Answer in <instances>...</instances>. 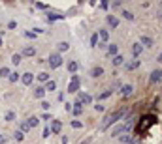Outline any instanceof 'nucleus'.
<instances>
[{
    "label": "nucleus",
    "mask_w": 162,
    "mask_h": 144,
    "mask_svg": "<svg viewBox=\"0 0 162 144\" xmlns=\"http://www.w3.org/2000/svg\"><path fill=\"white\" fill-rule=\"evenodd\" d=\"M36 54V49L34 47H25L23 49V56H34Z\"/></svg>",
    "instance_id": "obj_13"
},
{
    "label": "nucleus",
    "mask_w": 162,
    "mask_h": 144,
    "mask_svg": "<svg viewBox=\"0 0 162 144\" xmlns=\"http://www.w3.org/2000/svg\"><path fill=\"white\" fill-rule=\"evenodd\" d=\"M8 142V137L6 135H0V144H6Z\"/></svg>",
    "instance_id": "obj_40"
},
{
    "label": "nucleus",
    "mask_w": 162,
    "mask_h": 144,
    "mask_svg": "<svg viewBox=\"0 0 162 144\" xmlns=\"http://www.w3.org/2000/svg\"><path fill=\"white\" fill-rule=\"evenodd\" d=\"M38 79L42 81V82H47V81H49V75H47V73H40V75H38Z\"/></svg>",
    "instance_id": "obj_32"
},
{
    "label": "nucleus",
    "mask_w": 162,
    "mask_h": 144,
    "mask_svg": "<svg viewBox=\"0 0 162 144\" xmlns=\"http://www.w3.org/2000/svg\"><path fill=\"white\" fill-rule=\"evenodd\" d=\"M77 90H79V77L72 75V81H70V84H68V92L70 94H75Z\"/></svg>",
    "instance_id": "obj_4"
},
{
    "label": "nucleus",
    "mask_w": 162,
    "mask_h": 144,
    "mask_svg": "<svg viewBox=\"0 0 162 144\" xmlns=\"http://www.w3.org/2000/svg\"><path fill=\"white\" fill-rule=\"evenodd\" d=\"M59 19H64V15H59V13H49V21H59Z\"/></svg>",
    "instance_id": "obj_28"
},
{
    "label": "nucleus",
    "mask_w": 162,
    "mask_h": 144,
    "mask_svg": "<svg viewBox=\"0 0 162 144\" xmlns=\"http://www.w3.org/2000/svg\"><path fill=\"white\" fill-rule=\"evenodd\" d=\"M27 122H28V125H30V127H36V125H38V122H40V120H38V118H36V116H32V118H28V120H27Z\"/></svg>",
    "instance_id": "obj_22"
},
{
    "label": "nucleus",
    "mask_w": 162,
    "mask_h": 144,
    "mask_svg": "<svg viewBox=\"0 0 162 144\" xmlns=\"http://www.w3.org/2000/svg\"><path fill=\"white\" fill-rule=\"evenodd\" d=\"M30 129V125H28V122H21V127H19V131L21 133H27Z\"/></svg>",
    "instance_id": "obj_24"
},
{
    "label": "nucleus",
    "mask_w": 162,
    "mask_h": 144,
    "mask_svg": "<svg viewBox=\"0 0 162 144\" xmlns=\"http://www.w3.org/2000/svg\"><path fill=\"white\" fill-rule=\"evenodd\" d=\"M60 64H62V56H60V54H51V56H49V66H51L53 69L59 68Z\"/></svg>",
    "instance_id": "obj_6"
},
{
    "label": "nucleus",
    "mask_w": 162,
    "mask_h": 144,
    "mask_svg": "<svg viewBox=\"0 0 162 144\" xmlns=\"http://www.w3.org/2000/svg\"><path fill=\"white\" fill-rule=\"evenodd\" d=\"M25 36H27V38H36V34H34V32H27Z\"/></svg>",
    "instance_id": "obj_44"
},
{
    "label": "nucleus",
    "mask_w": 162,
    "mask_h": 144,
    "mask_svg": "<svg viewBox=\"0 0 162 144\" xmlns=\"http://www.w3.org/2000/svg\"><path fill=\"white\" fill-rule=\"evenodd\" d=\"M70 49V43H66V41H60L59 43V51L60 53H64V51H68Z\"/></svg>",
    "instance_id": "obj_19"
},
{
    "label": "nucleus",
    "mask_w": 162,
    "mask_h": 144,
    "mask_svg": "<svg viewBox=\"0 0 162 144\" xmlns=\"http://www.w3.org/2000/svg\"><path fill=\"white\" fill-rule=\"evenodd\" d=\"M49 135H51V131H49V127H45V129H43V135H42V137H45V138H47Z\"/></svg>",
    "instance_id": "obj_39"
},
{
    "label": "nucleus",
    "mask_w": 162,
    "mask_h": 144,
    "mask_svg": "<svg viewBox=\"0 0 162 144\" xmlns=\"http://www.w3.org/2000/svg\"><path fill=\"white\" fill-rule=\"evenodd\" d=\"M25 138V133H21V131H15V140H23Z\"/></svg>",
    "instance_id": "obj_34"
},
{
    "label": "nucleus",
    "mask_w": 162,
    "mask_h": 144,
    "mask_svg": "<svg viewBox=\"0 0 162 144\" xmlns=\"http://www.w3.org/2000/svg\"><path fill=\"white\" fill-rule=\"evenodd\" d=\"M158 62H162V54H160V56H158Z\"/></svg>",
    "instance_id": "obj_46"
},
{
    "label": "nucleus",
    "mask_w": 162,
    "mask_h": 144,
    "mask_svg": "<svg viewBox=\"0 0 162 144\" xmlns=\"http://www.w3.org/2000/svg\"><path fill=\"white\" fill-rule=\"evenodd\" d=\"M132 144H140V142H138V140H132Z\"/></svg>",
    "instance_id": "obj_45"
},
{
    "label": "nucleus",
    "mask_w": 162,
    "mask_h": 144,
    "mask_svg": "<svg viewBox=\"0 0 162 144\" xmlns=\"http://www.w3.org/2000/svg\"><path fill=\"white\" fill-rule=\"evenodd\" d=\"M42 107H43V109H45V110H47V109H49V107H51V105H49V103H47V101H43V103H42Z\"/></svg>",
    "instance_id": "obj_42"
},
{
    "label": "nucleus",
    "mask_w": 162,
    "mask_h": 144,
    "mask_svg": "<svg viewBox=\"0 0 162 144\" xmlns=\"http://www.w3.org/2000/svg\"><path fill=\"white\" fill-rule=\"evenodd\" d=\"M32 81H34V75H32V73H23V84H25V86L32 84Z\"/></svg>",
    "instance_id": "obj_11"
},
{
    "label": "nucleus",
    "mask_w": 162,
    "mask_h": 144,
    "mask_svg": "<svg viewBox=\"0 0 162 144\" xmlns=\"http://www.w3.org/2000/svg\"><path fill=\"white\" fill-rule=\"evenodd\" d=\"M81 125H83V123H81L79 120H74V122H72V127H74V129H81Z\"/></svg>",
    "instance_id": "obj_33"
},
{
    "label": "nucleus",
    "mask_w": 162,
    "mask_h": 144,
    "mask_svg": "<svg viewBox=\"0 0 162 144\" xmlns=\"http://www.w3.org/2000/svg\"><path fill=\"white\" fill-rule=\"evenodd\" d=\"M15 26H17V24H15V21H9V23H8V28H9V30H13Z\"/></svg>",
    "instance_id": "obj_38"
},
{
    "label": "nucleus",
    "mask_w": 162,
    "mask_h": 144,
    "mask_svg": "<svg viewBox=\"0 0 162 144\" xmlns=\"http://www.w3.org/2000/svg\"><path fill=\"white\" fill-rule=\"evenodd\" d=\"M57 88V82L55 81H47V84H45V92H53Z\"/></svg>",
    "instance_id": "obj_16"
},
{
    "label": "nucleus",
    "mask_w": 162,
    "mask_h": 144,
    "mask_svg": "<svg viewBox=\"0 0 162 144\" xmlns=\"http://www.w3.org/2000/svg\"><path fill=\"white\" fill-rule=\"evenodd\" d=\"M123 15H124V19H128V21H132V19H134V15L130 13V11H123Z\"/></svg>",
    "instance_id": "obj_35"
},
{
    "label": "nucleus",
    "mask_w": 162,
    "mask_h": 144,
    "mask_svg": "<svg viewBox=\"0 0 162 144\" xmlns=\"http://www.w3.org/2000/svg\"><path fill=\"white\" fill-rule=\"evenodd\" d=\"M153 123H156V118H155V116H151V114H149V116L141 118L140 127H138V133H140V135H141V133H145V131H147L151 125H153Z\"/></svg>",
    "instance_id": "obj_2"
},
{
    "label": "nucleus",
    "mask_w": 162,
    "mask_h": 144,
    "mask_svg": "<svg viewBox=\"0 0 162 144\" xmlns=\"http://www.w3.org/2000/svg\"><path fill=\"white\" fill-rule=\"evenodd\" d=\"M81 112H83V107H81L79 103H75V107H74V114H75V116H79Z\"/></svg>",
    "instance_id": "obj_27"
},
{
    "label": "nucleus",
    "mask_w": 162,
    "mask_h": 144,
    "mask_svg": "<svg viewBox=\"0 0 162 144\" xmlns=\"http://www.w3.org/2000/svg\"><path fill=\"white\" fill-rule=\"evenodd\" d=\"M0 75H2V77L9 75V69H8V68H2V69H0Z\"/></svg>",
    "instance_id": "obj_37"
},
{
    "label": "nucleus",
    "mask_w": 162,
    "mask_h": 144,
    "mask_svg": "<svg viewBox=\"0 0 162 144\" xmlns=\"http://www.w3.org/2000/svg\"><path fill=\"white\" fill-rule=\"evenodd\" d=\"M124 68H126V71H132V69H136V68H140V60H130V62H126Z\"/></svg>",
    "instance_id": "obj_9"
},
{
    "label": "nucleus",
    "mask_w": 162,
    "mask_h": 144,
    "mask_svg": "<svg viewBox=\"0 0 162 144\" xmlns=\"http://www.w3.org/2000/svg\"><path fill=\"white\" fill-rule=\"evenodd\" d=\"M43 94H45V88H42V86H38V88L34 90V96L36 97H43Z\"/></svg>",
    "instance_id": "obj_20"
},
{
    "label": "nucleus",
    "mask_w": 162,
    "mask_h": 144,
    "mask_svg": "<svg viewBox=\"0 0 162 144\" xmlns=\"http://www.w3.org/2000/svg\"><path fill=\"white\" fill-rule=\"evenodd\" d=\"M108 24L111 28H117L119 26V19L115 17V15H108Z\"/></svg>",
    "instance_id": "obj_10"
},
{
    "label": "nucleus",
    "mask_w": 162,
    "mask_h": 144,
    "mask_svg": "<svg viewBox=\"0 0 162 144\" xmlns=\"http://www.w3.org/2000/svg\"><path fill=\"white\" fill-rule=\"evenodd\" d=\"M108 54H109V56H117V45L111 43L109 47H108Z\"/></svg>",
    "instance_id": "obj_18"
},
{
    "label": "nucleus",
    "mask_w": 162,
    "mask_h": 144,
    "mask_svg": "<svg viewBox=\"0 0 162 144\" xmlns=\"http://www.w3.org/2000/svg\"><path fill=\"white\" fill-rule=\"evenodd\" d=\"M132 53H134V56H140V53H141V45H140V43H134Z\"/></svg>",
    "instance_id": "obj_21"
},
{
    "label": "nucleus",
    "mask_w": 162,
    "mask_h": 144,
    "mask_svg": "<svg viewBox=\"0 0 162 144\" xmlns=\"http://www.w3.org/2000/svg\"><path fill=\"white\" fill-rule=\"evenodd\" d=\"M123 56H121V54H117V56H113V66H121V64H123Z\"/></svg>",
    "instance_id": "obj_23"
},
{
    "label": "nucleus",
    "mask_w": 162,
    "mask_h": 144,
    "mask_svg": "<svg viewBox=\"0 0 162 144\" xmlns=\"http://www.w3.org/2000/svg\"><path fill=\"white\" fill-rule=\"evenodd\" d=\"M98 45V34H93L90 36V47H96Z\"/></svg>",
    "instance_id": "obj_25"
},
{
    "label": "nucleus",
    "mask_w": 162,
    "mask_h": 144,
    "mask_svg": "<svg viewBox=\"0 0 162 144\" xmlns=\"http://www.w3.org/2000/svg\"><path fill=\"white\" fill-rule=\"evenodd\" d=\"M75 69H77V62H70V64H68V71H70V73H75Z\"/></svg>",
    "instance_id": "obj_26"
},
{
    "label": "nucleus",
    "mask_w": 162,
    "mask_h": 144,
    "mask_svg": "<svg viewBox=\"0 0 162 144\" xmlns=\"http://www.w3.org/2000/svg\"><path fill=\"white\" fill-rule=\"evenodd\" d=\"M111 92H113V90L109 88V90H106V92H102V94H100L98 97H100V99H106V97H109V96H111Z\"/></svg>",
    "instance_id": "obj_29"
},
{
    "label": "nucleus",
    "mask_w": 162,
    "mask_h": 144,
    "mask_svg": "<svg viewBox=\"0 0 162 144\" xmlns=\"http://www.w3.org/2000/svg\"><path fill=\"white\" fill-rule=\"evenodd\" d=\"M94 109H96V110H104L106 107H104V105H94Z\"/></svg>",
    "instance_id": "obj_43"
},
{
    "label": "nucleus",
    "mask_w": 162,
    "mask_h": 144,
    "mask_svg": "<svg viewBox=\"0 0 162 144\" xmlns=\"http://www.w3.org/2000/svg\"><path fill=\"white\" fill-rule=\"evenodd\" d=\"M102 73H104V69L100 68V66L93 68V71H90V75H93V77H102Z\"/></svg>",
    "instance_id": "obj_14"
},
{
    "label": "nucleus",
    "mask_w": 162,
    "mask_h": 144,
    "mask_svg": "<svg viewBox=\"0 0 162 144\" xmlns=\"http://www.w3.org/2000/svg\"><path fill=\"white\" fill-rule=\"evenodd\" d=\"M17 79H19V73H9V81L12 82H15Z\"/></svg>",
    "instance_id": "obj_36"
},
{
    "label": "nucleus",
    "mask_w": 162,
    "mask_h": 144,
    "mask_svg": "<svg viewBox=\"0 0 162 144\" xmlns=\"http://www.w3.org/2000/svg\"><path fill=\"white\" fill-rule=\"evenodd\" d=\"M0 45H2V39H0Z\"/></svg>",
    "instance_id": "obj_47"
},
{
    "label": "nucleus",
    "mask_w": 162,
    "mask_h": 144,
    "mask_svg": "<svg viewBox=\"0 0 162 144\" xmlns=\"http://www.w3.org/2000/svg\"><path fill=\"white\" fill-rule=\"evenodd\" d=\"M134 127V122L132 120H128V122H124V123H121L119 127H115L113 131H111V137H117V135H121V133H128L130 129Z\"/></svg>",
    "instance_id": "obj_3"
},
{
    "label": "nucleus",
    "mask_w": 162,
    "mask_h": 144,
    "mask_svg": "<svg viewBox=\"0 0 162 144\" xmlns=\"http://www.w3.org/2000/svg\"><path fill=\"white\" fill-rule=\"evenodd\" d=\"M60 129H62V123H60L59 120H53V122H51V129H49V131L57 135V133H60Z\"/></svg>",
    "instance_id": "obj_8"
},
{
    "label": "nucleus",
    "mask_w": 162,
    "mask_h": 144,
    "mask_svg": "<svg viewBox=\"0 0 162 144\" xmlns=\"http://www.w3.org/2000/svg\"><path fill=\"white\" fill-rule=\"evenodd\" d=\"M126 114V109H119V110H115V112H111V114H108L104 118V122H102V127L104 129H108V127L111 125V123H115L117 120H121Z\"/></svg>",
    "instance_id": "obj_1"
},
{
    "label": "nucleus",
    "mask_w": 162,
    "mask_h": 144,
    "mask_svg": "<svg viewBox=\"0 0 162 144\" xmlns=\"http://www.w3.org/2000/svg\"><path fill=\"white\" fill-rule=\"evenodd\" d=\"M132 90H134V88H132V86H130V84H124V86H121V94H123L124 97L132 94Z\"/></svg>",
    "instance_id": "obj_12"
},
{
    "label": "nucleus",
    "mask_w": 162,
    "mask_h": 144,
    "mask_svg": "<svg viewBox=\"0 0 162 144\" xmlns=\"http://www.w3.org/2000/svg\"><path fill=\"white\" fill-rule=\"evenodd\" d=\"M12 120H15V112L9 110V112H6V122H12Z\"/></svg>",
    "instance_id": "obj_30"
},
{
    "label": "nucleus",
    "mask_w": 162,
    "mask_h": 144,
    "mask_svg": "<svg viewBox=\"0 0 162 144\" xmlns=\"http://www.w3.org/2000/svg\"><path fill=\"white\" fill-rule=\"evenodd\" d=\"M90 101H93V97H90L89 94H85V92L77 94V103H79L81 107H83V105H90Z\"/></svg>",
    "instance_id": "obj_5"
},
{
    "label": "nucleus",
    "mask_w": 162,
    "mask_h": 144,
    "mask_svg": "<svg viewBox=\"0 0 162 144\" xmlns=\"http://www.w3.org/2000/svg\"><path fill=\"white\" fill-rule=\"evenodd\" d=\"M98 39H102V41H108V39H109V32H108V30H100V34H98Z\"/></svg>",
    "instance_id": "obj_17"
},
{
    "label": "nucleus",
    "mask_w": 162,
    "mask_h": 144,
    "mask_svg": "<svg viewBox=\"0 0 162 144\" xmlns=\"http://www.w3.org/2000/svg\"><path fill=\"white\" fill-rule=\"evenodd\" d=\"M151 82H160L162 81V69H155L153 73H151Z\"/></svg>",
    "instance_id": "obj_7"
},
{
    "label": "nucleus",
    "mask_w": 162,
    "mask_h": 144,
    "mask_svg": "<svg viewBox=\"0 0 162 144\" xmlns=\"http://www.w3.org/2000/svg\"><path fill=\"white\" fill-rule=\"evenodd\" d=\"M12 62H13L15 66H17V64H21V54H13V56H12Z\"/></svg>",
    "instance_id": "obj_31"
},
{
    "label": "nucleus",
    "mask_w": 162,
    "mask_h": 144,
    "mask_svg": "<svg viewBox=\"0 0 162 144\" xmlns=\"http://www.w3.org/2000/svg\"><path fill=\"white\" fill-rule=\"evenodd\" d=\"M36 8H40V9H47V4H42V2H38V4H36Z\"/></svg>",
    "instance_id": "obj_41"
},
{
    "label": "nucleus",
    "mask_w": 162,
    "mask_h": 144,
    "mask_svg": "<svg viewBox=\"0 0 162 144\" xmlns=\"http://www.w3.org/2000/svg\"><path fill=\"white\" fill-rule=\"evenodd\" d=\"M140 45H145V47H151L153 45V39L151 38H147V36H141V43Z\"/></svg>",
    "instance_id": "obj_15"
}]
</instances>
